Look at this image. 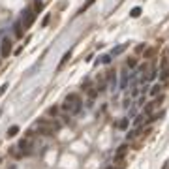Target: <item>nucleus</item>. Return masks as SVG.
<instances>
[{"label": "nucleus", "instance_id": "obj_1", "mask_svg": "<svg viewBox=\"0 0 169 169\" xmlns=\"http://www.w3.org/2000/svg\"><path fill=\"white\" fill-rule=\"evenodd\" d=\"M81 107H83V102H81V98H79L77 94H70L66 98V102L62 103V111L71 113V115L79 113V111H81Z\"/></svg>", "mask_w": 169, "mask_h": 169}, {"label": "nucleus", "instance_id": "obj_2", "mask_svg": "<svg viewBox=\"0 0 169 169\" xmlns=\"http://www.w3.org/2000/svg\"><path fill=\"white\" fill-rule=\"evenodd\" d=\"M36 128H38L39 134H43V135H53L58 126H56L55 122H49V120H39V122L36 124Z\"/></svg>", "mask_w": 169, "mask_h": 169}, {"label": "nucleus", "instance_id": "obj_3", "mask_svg": "<svg viewBox=\"0 0 169 169\" xmlns=\"http://www.w3.org/2000/svg\"><path fill=\"white\" fill-rule=\"evenodd\" d=\"M34 19H36V13L34 11H30V10H26L25 13H23V25H25V28H30L32 26V23H34Z\"/></svg>", "mask_w": 169, "mask_h": 169}, {"label": "nucleus", "instance_id": "obj_4", "mask_svg": "<svg viewBox=\"0 0 169 169\" xmlns=\"http://www.w3.org/2000/svg\"><path fill=\"white\" fill-rule=\"evenodd\" d=\"M11 53V42L10 39H2V45H0V55H2V58H8Z\"/></svg>", "mask_w": 169, "mask_h": 169}, {"label": "nucleus", "instance_id": "obj_5", "mask_svg": "<svg viewBox=\"0 0 169 169\" xmlns=\"http://www.w3.org/2000/svg\"><path fill=\"white\" fill-rule=\"evenodd\" d=\"M126 152H128V147L126 145H120L118 150H116V154H115V162H120V160L126 156Z\"/></svg>", "mask_w": 169, "mask_h": 169}, {"label": "nucleus", "instance_id": "obj_6", "mask_svg": "<svg viewBox=\"0 0 169 169\" xmlns=\"http://www.w3.org/2000/svg\"><path fill=\"white\" fill-rule=\"evenodd\" d=\"M13 28H15V36H17V38H23V23H21V21H17Z\"/></svg>", "mask_w": 169, "mask_h": 169}, {"label": "nucleus", "instance_id": "obj_7", "mask_svg": "<svg viewBox=\"0 0 169 169\" xmlns=\"http://www.w3.org/2000/svg\"><path fill=\"white\" fill-rule=\"evenodd\" d=\"M17 134H19V126H17V124L11 126V128H8V137H15Z\"/></svg>", "mask_w": 169, "mask_h": 169}, {"label": "nucleus", "instance_id": "obj_8", "mask_svg": "<svg viewBox=\"0 0 169 169\" xmlns=\"http://www.w3.org/2000/svg\"><path fill=\"white\" fill-rule=\"evenodd\" d=\"M126 47H128V43H122V45H118L116 49H113V51H111V55H115V56H116V55H120L124 49H126Z\"/></svg>", "mask_w": 169, "mask_h": 169}, {"label": "nucleus", "instance_id": "obj_9", "mask_svg": "<svg viewBox=\"0 0 169 169\" xmlns=\"http://www.w3.org/2000/svg\"><path fill=\"white\" fill-rule=\"evenodd\" d=\"M128 122H130V118H122L118 124H116V128H118V130H126V128H128Z\"/></svg>", "mask_w": 169, "mask_h": 169}, {"label": "nucleus", "instance_id": "obj_10", "mask_svg": "<svg viewBox=\"0 0 169 169\" xmlns=\"http://www.w3.org/2000/svg\"><path fill=\"white\" fill-rule=\"evenodd\" d=\"M94 2H96V0H87V2H84V6L81 8V10H79V13H84V11H87L88 8H90L92 4H94Z\"/></svg>", "mask_w": 169, "mask_h": 169}, {"label": "nucleus", "instance_id": "obj_11", "mask_svg": "<svg viewBox=\"0 0 169 169\" xmlns=\"http://www.w3.org/2000/svg\"><path fill=\"white\" fill-rule=\"evenodd\" d=\"M167 79H169V68H167V70H162V73H160V81H167Z\"/></svg>", "mask_w": 169, "mask_h": 169}, {"label": "nucleus", "instance_id": "obj_12", "mask_svg": "<svg viewBox=\"0 0 169 169\" xmlns=\"http://www.w3.org/2000/svg\"><path fill=\"white\" fill-rule=\"evenodd\" d=\"M130 15H132V17H134V19H137L139 15H141V8H134V10L130 11Z\"/></svg>", "mask_w": 169, "mask_h": 169}, {"label": "nucleus", "instance_id": "obj_13", "mask_svg": "<svg viewBox=\"0 0 169 169\" xmlns=\"http://www.w3.org/2000/svg\"><path fill=\"white\" fill-rule=\"evenodd\" d=\"M160 88H162V87H160V84H154V87L150 88V94H152V96H156V94H158V92H160Z\"/></svg>", "mask_w": 169, "mask_h": 169}, {"label": "nucleus", "instance_id": "obj_14", "mask_svg": "<svg viewBox=\"0 0 169 169\" xmlns=\"http://www.w3.org/2000/svg\"><path fill=\"white\" fill-rule=\"evenodd\" d=\"M128 66H130V68H135V66H137V60H135V58H128Z\"/></svg>", "mask_w": 169, "mask_h": 169}, {"label": "nucleus", "instance_id": "obj_15", "mask_svg": "<svg viewBox=\"0 0 169 169\" xmlns=\"http://www.w3.org/2000/svg\"><path fill=\"white\" fill-rule=\"evenodd\" d=\"M70 56H71V53H66V55H64V58L60 60V66H64V64L68 62V58H70Z\"/></svg>", "mask_w": 169, "mask_h": 169}, {"label": "nucleus", "instance_id": "obj_16", "mask_svg": "<svg viewBox=\"0 0 169 169\" xmlns=\"http://www.w3.org/2000/svg\"><path fill=\"white\" fill-rule=\"evenodd\" d=\"M42 8H43V4H42V2H36V4H34V10L38 11V13L42 11Z\"/></svg>", "mask_w": 169, "mask_h": 169}, {"label": "nucleus", "instance_id": "obj_17", "mask_svg": "<svg viewBox=\"0 0 169 169\" xmlns=\"http://www.w3.org/2000/svg\"><path fill=\"white\" fill-rule=\"evenodd\" d=\"M49 21H51V15H45V19H43L42 26H47V25H49Z\"/></svg>", "mask_w": 169, "mask_h": 169}, {"label": "nucleus", "instance_id": "obj_18", "mask_svg": "<svg viewBox=\"0 0 169 169\" xmlns=\"http://www.w3.org/2000/svg\"><path fill=\"white\" fill-rule=\"evenodd\" d=\"M102 62H103V64H109V62H111V56H109V55L102 56Z\"/></svg>", "mask_w": 169, "mask_h": 169}, {"label": "nucleus", "instance_id": "obj_19", "mask_svg": "<svg viewBox=\"0 0 169 169\" xmlns=\"http://www.w3.org/2000/svg\"><path fill=\"white\" fill-rule=\"evenodd\" d=\"M137 134H139V130H134V132H130V134H128V139H134Z\"/></svg>", "mask_w": 169, "mask_h": 169}, {"label": "nucleus", "instance_id": "obj_20", "mask_svg": "<svg viewBox=\"0 0 169 169\" xmlns=\"http://www.w3.org/2000/svg\"><path fill=\"white\" fill-rule=\"evenodd\" d=\"M49 113H51V115H56V113H58V107H51Z\"/></svg>", "mask_w": 169, "mask_h": 169}, {"label": "nucleus", "instance_id": "obj_21", "mask_svg": "<svg viewBox=\"0 0 169 169\" xmlns=\"http://www.w3.org/2000/svg\"><path fill=\"white\" fill-rule=\"evenodd\" d=\"M145 118V115H141V116H137V118H135V122L134 124H141V120H143Z\"/></svg>", "mask_w": 169, "mask_h": 169}, {"label": "nucleus", "instance_id": "obj_22", "mask_svg": "<svg viewBox=\"0 0 169 169\" xmlns=\"http://www.w3.org/2000/svg\"><path fill=\"white\" fill-rule=\"evenodd\" d=\"M6 88H8V84H2V87H0V96H2L4 92H6Z\"/></svg>", "mask_w": 169, "mask_h": 169}, {"label": "nucleus", "instance_id": "obj_23", "mask_svg": "<svg viewBox=\"0 0 169 169\" xmlns=\"http://www.w3.org/2000/svg\"><path fill=\"white\" fill-rule=\"evenodd\" d=\"M105 169H115V167H113V166H109V167H105Z\"/></svg>", "mask_w": 169, "mask_h": 169}]
</instances>
